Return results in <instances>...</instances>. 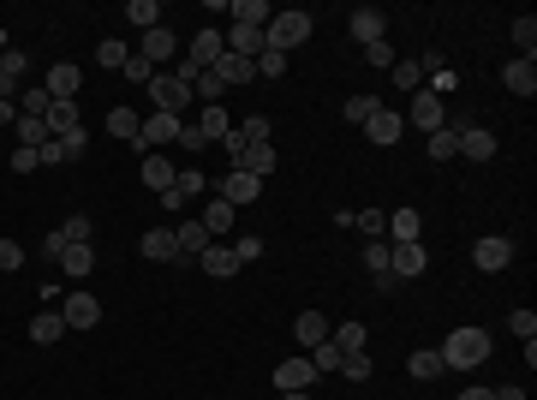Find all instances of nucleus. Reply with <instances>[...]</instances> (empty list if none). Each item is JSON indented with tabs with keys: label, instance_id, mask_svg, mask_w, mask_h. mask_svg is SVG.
I'll return each mask as SVG.
<instances>
[{
	"label": "nucleus",
	"instance_id": "9",
	"mask_svg": "<svg viewBox=\"0 0 537 400\" xmlns=\"http://www.w3.org/2000/svg\"><path fill=\"white\" fill-rule=\"evenodd\" d=\"M78 84H84V72L72 61H60V66H48V102H78Z\"/></svg>",
	"mask_w": 537,
	"mask_h": 400
},
{
	"label": "nucleus",
	"instance_id": "61",
	"mask_svg": "<svg viewBox=\"0 0 537 400\" xmlns=\"http://www.w3.org/2000/svg\"><path fill=\"white\" fill-rule=\"evenodd\" d=\"M496 400H525V388H490Z\"/></svg>",
	"mask_w": 537,
	"mask_h": 400
},
{
	"label": "nucleus",
	"instance_id": "13",
	"mask_svg": "<svg viewBox=\"0 0 537 400\" xmlns=\"http://www.w3.org/2000/svg\"><path fill=\"white\" fill-rule=\"evenodd\" d=\"M216 198H227L233 209H239V203H257L263 198V180H251V174H239V167H233V174L216 185Z\"/></svg>",
	"mask_w": 537,
	"mask_h": 400
},
{
	"label": "nucleus",
	"instance_id": "20",
	"mask_svg": "<svg viewBox=\"0 0 537 400\" xmlns=\"http://www.w3.org/2000/svg\"><path fill=\"white\" fill-rule=\"evenodd\" d=\"M143 257H150V263H179L174 227H150V233H143Z\"/></svg>",
	"mask_w": 537,
	"mask_h": 400
},
{
	"label": "nucleus",
	"instance_id": "45",
	"mask_svg": "<svg viewBox=\"0 0 537 400\" xmlns=\"http://www.w3.org/2000/svg\"><path fill=\"white\" fill-rule=\"evenodd\" d=\"M370 371H377V364H370V353H346V359H340V377H346V382H364Z\"/></svg>",
	"mask_w": 537,
	"mask_h": 400
},
{
	"label": "nucleus",
	"instance_id": "12",
	"mask_svg": "<svg viewBox=\"0 0 537 400\" xmlns=\"http://www.w3.org/2000/svg\"><path fill=\"white\" fill-rule=\"evenodd\" d=\"M174 54H179V37L167 30V24H156V30H143V48H138V61L161 66V61H174Z\"/></svg>",
	"mask_w": 537,
	"mask_h": 400
},
{
	"label": "nucleus",
	"instance_id": "42",
	"mask_svg": "<svg viewBox=\"0 0 537 400\" xmlns=\"http://www.w3.org/2000/svg\"><path fill=\"white\" fill-rule=\"evenodd\" d=\"M514 48H519V61H532V48H537V19H532V12L514 19Z\"/></svg>",
	"mask_w": 537,
	"mask_h": 400
},
{
	"label": "nucleus",
	"instance_id": "11",
	"mask_svg": "<svg viewBox=\"0 0 537 400\" xmlns=\"http://www.w3.org/2000/svg\"><path fill=\"white\" fill-rule=\"evenodd\" d=\"M60 317H66V329H96L102 305L90 299V293H66V299H60Z\"/></svg>",
	"mask_w": 537,
	"mask_h": 400
},
{
	"label": "nucleus",
	"instance_id": "39",
	"mask_svg": "<svg viewBox=\"0 0 537 400\" xmlns=\"http://www.w3.org/2000/svg\"><path fill=\"white\" fill-rule=\"evenodd\" d=\"M60 233H66V245H90V233H96V221H90V216L78 209V216H66V221H60Z\"/></svg>",
	"mask_w": 537,
	"mask_h": 400
},
{
	"label": "nucleus",
	"instance_id": "31",
	"mask_svg": "<svg viewBox=\"0 0 537 400\" xmlns=\"http://www.w3.org/2000/svg\"><path fill=\"white\" fill-rule=\"evenodd\" d=\"M198 263H203V269H209V275H216V281H227V275H233V269H239V257H233V245H221V240L209 245V251H203Z\"/></svg>",
	"mask_w": 537,
	"mask_h": 400
},
{
	"label": "nucleus",
	"instance_id": "38",
	"mask_svg": "<svg viewBox=\"0 0 537 400\" xmlns=\"http://www.w3.org/2000/svg\"><path fill=\"white\" fill-rule=\"evenodd\" d=\"M96 61L108 66V72H126V61H132V48H126V42H114V37H108V42H96Z\"/></svg>",
	"mask_w": 537,
	"mask_h": 400
},
{
	"label": "nucleus",
	"instance_id": "15",
	"mask_svg": "<svg viewBox=\"0 0 537 400\" xmlns=\"http://www.w3.org/2000/svg\"><path fill=\"white\" fill-rule=\"evenodd\" d=\"M233 216H239V209L227 198H209L198 221H203V233H209V240H227V233H233Z\"/></svg>",
	"mask_w": 537,
	"mask_h": 400
},
{
	"label": "nucleus",
	"instance_id": "27",
	"mask_svg": "<svg viewBox=\"0 0 537 400\" xmlns=\"http://www.w3.org/2000/svg\"><path fill=\"white\" fill-rule=\"evenodd\" d=\"M227 12H233V24H251V30H269V19H275L269 0H233Z\"/></svg>",
	"mask_w": 537,
	"mask_h": 400
},
{
	"label": "nucleus",
	"instance_id": "51",
	"mask_svg": "<svg viewBox=\"0 0 537 400\" xmlns=\"http://www.w3.org/2000/svg\"><path fill=\"white\" fill-rule=\"evenodd\" d=\"M60 150H66V161H78L84 150H90V132H84V126H78V132H66V138H60Z\"/></svg>",
	"mask_w": 537,
	"mask_h": 400
},
{
	"label": "nucleus",
	"instance_id": "59",
	"mask_svg": "<svg viewBox=\"0 0 537 400\" xmlns=\"http://www.w3.org/2000/svg\"><path fill=\"white\" fill-rule=\"evenodd\" d=\"M37 156L48 161V167H60V161H66V150H60V138H48V143H42V150H37Z\"/></svg>",
	"mask_w": 537,
	"mask_h": 400
},
{
	"label": "nucleus",
	"instance_id": "6",
	"mask_svg": "<svg viewBox=\"0 0 537 400\" xmlns=\"http://www.w3.org/2000/svg\"><path fill=\"white\" fill-rule=\"evenodd\" d=\"M317 382V364H311V353H287V359L275 364V388L281 395H305Z\"/></svg>",
	"mask_w": 537,
	"mask_h": 400
},
{
	"label": "nucleus",
	"instance_id": "4",
	"mask_svg": "<svg viewBox=\"0 0 537 400\" xmlns=\"http://www.w3.org/2000/svg\"><path fill=\"white\" fill-rule=\"evenodd\" d=\"M150 102H156V114H185L191 108V84L174 78V72H156L150 78Z\"/></svg>",
	"mask_w": 537,
	"mask_h": 400
},
{
	"label": "nucleus",
	"instance_id": "3",
	"mask_svg": "<svg viewBox=\"0 0 537 400\" xmlns=\"http://www.w3.org/2000/svg\"><path fill=\"white\" fill-rule=\"evenodd\" d=\"M400 120H406V126H418V132L430 138V132H442V126L454 120V114L442 108V96H430V90H412V108H406Z\"/></svg>",
	"mask_w": 537,
	"mask_h": 400
},
{
	"label": "nucleus",
	"instance_id": "56",
	"mask_svg": "<svg viewBox=\"0 0 537 400\" xmlns=\"http://www.w3.org/2000/svg\"><path fill=\"white\" fill-rule=\"evenodd\" d=\"M126 78H132V84H150V78H156V66H150V61H138V54H132V61H126Z\"/></svg>",
	"mask_w": 537,
	"mask_h": 400
},
{
	"label": "nucleus",
	"instance_id": "37",
	"mask_svg": "<svg viewBox=\"0 0 537 400\" xmlns=\"http://www.w3.org/2000/svg\"><path fill=\"white\" fill-rule=\"evenodd\" d=\"M126 19L138 24V30H156L161 24V0H126Z\"/></svg>",
	"mask_w": 537,
	"mask_h": 400
},
{
	"label": "nucleus",
	"instance_id": "49",
	"mask_svg": "<svg viewBox=\"0 0 537 400\" xmlns=\"http://www.w3.org/2000/svg\"><path fill=\"white\" fill-rule=\"evenodd\" d=\"M364 66L388 72V66H395V48H388V42H370V48H364Z\"/></svg>",
	"mask_w": 537,
	"mask_h": 400
},
{
	"label": "nucleus",
	"instance_id": "55",
	"mask_svg": "<svg viewBox=\"0 0 537 400\" xmlns=\"http://www.w3.org/2000/svg\"><path fill=\"white\" fill-rule=\"evenodd\" d=\"M233 257H239V263L263 257V240H257V233H245V240H233Z\"/></svg>",
	"mask_w": 537,
	"mask_h": 400
},
{
	"label": "nucleus",
	"instance_id": "43",
	"mask_svg": "<svg viewBox=\"0 0 537 400\" xmlns=\"http://www.w3.org/2000/svg\"><path fill=\"white\" fill-rule=\"evenodd\" d=\"M174 192H179V198H185V203H191V198H203V192H209V180H203L198 167H179V180H174Z\"/></svg>",
	"mask_w": 537,
	"mask_h": 400
},
{
	"label": "nucleus",
	"instance_id": "21",
	"mask_svg": "<svg viewBox=\"0 0 537 400\" xmlns=\"http://www.w3.org/2000/svg\"><path fill=\"white\" fill-rule=\"evenodd\" d=\"M501 84H508L514 96H537V61H508L501 66Z\"/></svg>",
	"mask_w": 537,
	"mask_h": 400
},
{
	"label": "nucleus",
	"instance_id": "18",
	"mask_svg": "<svg viewBox=\"0 0 537 400\" xmlns=\"http://www.w3.org/2000/svg\"><path fill=\"white\" fill-rule=\"evenodd\" d=\"M460 156H466V161H490V156H496V132H484V126H460Z\"/></svg>",
	"mask_w": 537,
	"mask_h": 400
},
{
	"label": "nucleus",
	"instance_id": "54",
	"mask_svg": "<svg viewBox=\"0 0 537 400\" xmlns=\"http://www.w3.org/2000/svg\"><path fill=\"white\" fill-rule=\"evenodd\" d=\"M508 329H514L519 340H537V317H532V311H514V317H508Z\"/></svg>",
	"mask_w": 537,
	"mask_h": 400
},
{
	"label": "nucleus",
	"instance_id": "24",
	"mask_svg": "<svg viewBox=\"0 0 537 400\" xmlns=\"http://www.w3.org/2000/svg\"><path fill=\"white\" fill-rule=\"evenodd\" d=\"M263 48H269V42H263V30H251V24H233V30H227V54H245V61H257Z\"/></svg>",
	"mask_w": 537,
	"mask_h": 400
},
{
	"label": "nucleus",
	"instance_id": "58",
	"mask_svg": "<svg viewBox=\"0 0 537 400\" xmlns=\"http://www.w3.org/2000/svg\"><path fill=\"white\" fill-rule=\"evenodd\" d=\"M179 150H191V156H198V150H209V143H203L198 126H179Z\"/></svg>",
	"mask_w": 537,
	"mask_h": 400
},
{
	"label": "nucleus",
	"instance_id": "17",
	"mask_svg": "<svg viewBox=\"0 0 537 400\" xmlns=\"http://www.w3.org/2000/svg\"><path fill=\"white\" fill-rule=\"evenodd\" d=\"M281 167V156H275V143H251L245 156H239V174H251V180H269Z\"/></svg>",
	"mask_w": 537,
	"mask_h": 400
},
{
	"label": "nucleus",
	"instance_id": "41",
	"mask_svg": "<svg viewBox=\"0 0 537 400\" xmlns=\"http://www.w3.org/2000/svg\"><path fill=\"white\" fill-rule=\"evenodd\" d=\"M191 96H198V102H203V108H216V102H221V96H227V84H221V78H216V72H198V84H191Z\"/></svg>",
	"mask_w": 537,
	"mask_h": 400
},
{
	"label": "nucleus",
	"instance_id": "32",
	"mask_svg": "<svg viewBox=\"0 0 537 400\" xmlns=\"http://www.w3.org/2000/svg\"><path fill=\"white\" fill-rule=\"evenodd\" d=\"M329 347H335L340 359H346V353H364V322H340V329H329Z\"/></svg>",
	"mask_w": 537,
	"mask_h": 400
},
{
	"label": "nucleus",
	"instance_id": "25",
	"mask_svg": "<svg viewBox=\"0 0 537 400\" xmlns=\"http://www.w3.org/2000/svg\"><path fill=\"white\" fill-rule=\"evenodd\" d=\"M198 132H203V143H221L227 132H233V114L216 102V108H203V114H198Z\"/></svg>",
	"mask_w": 537,
	"mask_h": 400
},
{
	"label": "nucleus",
	"instance_id": "2",
	"mask_svg": "<svg viewBox=\"0 0 537 400\" xmlns=\"http://www.w3.org/2000/svg\"><path fill=\"white\" fill-rule=\"evenodd\" d=\"M311 30H317V19H311V12H275V19H269V30H263V42H269L275 54H287V48H298V42H311Z\"/></svg>",
	"mask_w": 537,
	"mask_h": 400
},
{
	"label": "nucleus",
	"instance_id": "46",
	"mask_svg": "<svg viewBox=\"0 0 537 400\" xmlns=\"http://www.w3.org/2000/svg\"><path fill=\"white\" fill-rule=\"evenodd\" d=\"M364 269H370V275H395V269H388V245H382V240H370V245H364Z\"/></svg>",
	"mask_w": 537,
	"mask_h": 400
},
{
	"label": "nucleus",
	"instance_id": "7",
	"mask_svg": "<svg viewBox=\"0 0 537 400\" xmlns=\"http://www.w3.org/2000/svg\"><path fill=\"white\" fill-rule=\"evenodd\" d=\"M364 138L377 143V150H395V143L406 138V120H400L395 108H377V114H370V120H364Z\"/></svg>",
	"mask_w": 537,
	"mask_h": 400
},
{
	"label": "nucleus",
	"instance_id": "30",
	"mask_svg": "<svg viewBox=\"0 0 537 400\" xmlns=\"http://www.w3.org/2000/svg\"><path fill=\"white\" fill-rule=\"evenodd\" d=\"M388 233H395V245L418 240V233H424V216H418V209H388Z\"/></svg>",
	"mask_w": 537,
	"mask_h": 400
},
{
	"label": "nucleus",
	"instance_id": "53",
	"mask_svg": "<svg viewBox=\"0 0 537 400\" xmlns=\"http://www.w3.org/2000/svg\"><path fill=\"white\" fill-rule=\"evenodd\" d=\"M311 364H317V377H322V371H340V353L322 340V347H311Z\"/></svg>",
	"mask_w": 537,
	"mask_h": 400
},
{
	"label": "nucleus",
	"instance_id": "22",
	"mask_svg": "<svg viewBox=\"0 0 537 400\" xmlns=\"http://www.w3.org/2000/svg\"><path fill=\"white\" fill-rule=\"evenodd\" d=\"M174 180H179V167L161 156V150H150V156H143V185H150V192H167Z\"/></svg>",
	"mask_w": 537,
	"mask_h": 400
},
{
	"label": "nucleus",
	"instance_id": "26",
	"mask_svg": "<svg viewBox=\"0 0 537 400\" xmlns=\"http://www.w3.org/2000/svg\"><path fill=\"white\" fill-rule=\"evenodd\" d=\"M60 269H66L72 281H84L90 269H96V245H66V251H60Z\"/></svg>",
	"mask_w": 537,
	"mask_h": 400
},
{
	"label": "nucleus",
	"instance_id": "57",
	"mask_svg": "<svg viewBox=\"0 0 537 400\" xmlns=\"http://www.w3.org/2000/svg\"><path fill=\"white\" fill-rule=\"evenodd\" d=\"M6 167H12V174H30V167H42V156H37V150H12Z\"/></svg>",
	"mask_w": 537,
	"mask_h": 400
},
{
	"label": "nucleus",
	"instance_id": "29",
	"mask_svg": "<svg viewBox=\"0 0 537 400\" xmlns=\"http://www.w3.org/2000/svg\"><path fill=\"white\" fill-rule=\"evenodd\" d=\"M42 120H48V132H54V138L78 132V102H48V114H42Z\"/></svg>",
	"mask_w": 537,
	"mask_h": 400
},
{
	"label": "nucleus",
	"instance_id": "62",
	"mask_svg": "<svg viewBox=\"0 0 537 400\" xmlns=\"http://www.w3.org/2000/svg\"><path fill=\"white\" fill-rule=\"evenodd\" d=\"M460 400H496V395H490V388H466Z\"/></svg>",
	"mask_w": 537,
	"mask_h": 400
},
{
	"label": "nucleus",
	"instance_id": "16",
	"mask_svg": "<svg viewBox=\"0 0 537 400\" xmlns=\"http://www.w3.org/2000/svg\"><path fill=\"white\" fill-rule=\"evenodd\" d=\"M382 30H388V19H382V6H358V12H353V42H358V48H370V42H382Z\"/></svg>",
	"mask_w": 537,
	"mask_h": 400
},
{
	"label": "nucleus",
	"instance_id": "63",
	"mask_svg": "<svg viewBox=\"0 0 537 400\" xmlns=\"http://www.w3.org/2000/svg\"><path fill=\"white\" fill-rule=\"evenodd\" d=\"M281 400H311V388H305V395H281Z\"/></svg>",
	"mask_w": 537,
	"mask_h": 400
},
{
	"label": "nucleus",
	"instance_id": "35",
	"mask_svg": "<svg viewBox=\"0 0 537 400\" xmlns=\"http://www.w3.org/2000/svg\"><path fill=\"white\" fill-rule=\"evenodd\" d=\"M460 156V126L448 120L442 132H430V161H454Z\"/></svg>",
	"mask_w": 537,
	"mask_h": 400
},
{
	"label": "nucleus",
	"instance_id": "1",
	"mask_svg": "<svg viewBox=\"0 0 537 400\" xmlns=\"http://www.w3.org/2000/svg\"><path fill=\"white\" fill-rule=\"evenodd\" d=\"M484 359H490V329H454L442 340V364L448 371H477Z\"/></svg>",
	"mask_w": 537,
	"mask_h": 400
},
{
	"label": "nucleus",
	"instance_id": "10",
	"mask_svg": "<svg viewBox=\"0 0 537 400\" xmlns=\"http://www.w3.org/2000/svg\"><path fill=\"white\" fill-rule=\"evenodd\" d=\"M472 263L484 269V275H496V269H508V263H514V245L501 240V233H490V240L472 245Z\"/></svg>",
	"mask_w": 537,
	"mask_h": 400
},
{
	"label": "nucleus",
	"instance_id": "5",
	"mask_svg": "<svg viewBox=\"0 0 537 400\" xmlns=\"http://www.w3.org/2000/svg\"><path fill=\"white\" fill-rule=\"evenodd\" d=\"M179 114H143L138 126V156H150V150H167V143H179Z\"/></svg>",
	"mask_w": 537,
	"mask_h": 400
},
{
	"label": "nucleus",
	"instance_id": "28",
	"mask_svg": "<svg viewBox=\"0 0 537 400\" xmlns=\"http://www.w3.org/2000/svg\"><path fill=\"white\" fill-rule=\"evenodd\" d=\"M406 371H412L418 382H436L442 371H448V364H442V347H424V353H412V359H406Z\"/></svg>",
	"mask_w": 537,
	"mask_h": 400
},
{
	"label": "nucleus",
	"instance_id": "23",
	"mask_svg": "<svg viewBox=\"0 0 537 400\" xmlns=\"http://www.w3.org/2000/svg\"><path fill=\"white\" fill-rule=\"evenodd\" d=\"M293 335H298V347L311 353V347H322V340H329V317H322V311H298Z\"/></svg>",
	"mask_w": 537,
	"mask_h": 400
},
{
	"label": "nucleus",
	"instance_id": "44",
	"mask_svg": "<svg viewBox=\"0 0 537 400\" xmlns=\"http://www.w3.org/2000/svg\"><path fill=\"white\" fill-rule=\"evenodd\" d=\"M353 227L370 233V240H382V233H388V216H382V209H353Z\"/></svg>",
	"mask_w": 537,
	"mask_h": 400
},
{
	"label": "nucleus",
	"instance_id": "34",
	"mask_svg": "<svg viewBox=\"0 0 537 400\" xmlns=\"http://www.w3.org/2000/svg\"><path fill=\"white\" fill-rule=\"evenodd\" d=\"M60 335H66V317H60V311H42V317L30 322V340H37V347H54Z\"/></svg>",
	"mask_w": 537,
	"mask_h": 400
},
{
	"label": "nucleus",
	"instance_id": "19",
	"mask_svg": "<svg viewBox=\"0 0 537 400\" xmlns=\"http://www.w3.org/2000/svg\"><path fill=\"white\" fill-rule=\"evenodd\" d=\"M209 72H216V78L227 84V90H233V84H251V78H257V61H245V54H221V61L209 66Z\"/></svg>",
	"mask_w": 537,
	"mask_h": 400
},
{
	"label": "nucleus",
	"instance_id": "36",
	"mask_svg": "<svg viewBox=\"0 0 537 400\" xmlns=\"http://www.w3.org/2000/svg\"><path fill=\"white\" fill-rule=\"evenodd\" d=\"M138 114L132 108H108V138H126V143H138Z\"/></svg>",
	"mask_w": 537,
	"mask_h": 400
},
{
	"label": "nucleus",
	"instance_id": "48",
	"mask_svg": "<svg viewBox=\"0 0 537 400\" xmlns=\"http://www.w3.org/2000/svg\"><path fill=\"white\" fill-rule=\"evenodd\" d=\"M377 108H382V96H353V102H346V120H353V126H364L370 114H377Z\"/></svg>",
	"mask_w": 537,
	"mask_h": 400
},
{
	"label": "nucleus",
	"instance_id": "60",
	"mask_svg": "<svg viewBox=\"0 0 537 400\" xmlns=\"http://www.w3.org/2000/svg\"><path fill=\"white\" fill-rule=\"evenodd\" d=\"M42 251H48V257H60V251H66V233H60V227H48V240H42Z\"/></svg>",
	"mask_w": 537,
	"mask_h": 400
},
{
	"label": "nucleus",
	"instance_id": "47",
	"mask_svg": "<svg viewBox=\"0 0 537 400\" xmlns=\"http://www.w3.org/2000/svg\"><path fill=\"white\" fill-rule=\"evenodd\" d=\"M257 78H287V54L263 48V54H257Z\"/></svg>",
	"mask_w": 537,
	"mask_h": 400
},
{
	"label": "nucleus",
	"instance_id": "33",
	"mask_svg": "<svg viewBox=\"0 0 537 400\" xmlns=\"http://www.w3.org/2000/svg\"><path fill=\"white\" fill-rule=\"evenodd\" d=\"M388 78H395V90L412 96V90H424V61H395L388 66Z\"/></svg>",
	"mask_w": 537,
	"mask_h": 400
},
{
	"label": "nucleus",
	"instance_id": "40",
	"mask_svg": "<svg viewBox=\"0 0 537 400\" xmlns=\"http://www.w3.org/2000/svg\"><path fill=\"white\" fill-rule=\"evenodd\" d=\"M233 132L245 138V150H251V143H269V114H245V120H239Z\"/></svg>",
	"mask_w": 537,
	"mask_h": 400
},
{
	"label": "nucleus",
	"instance_id": "14",
	"mask_svg": "<svg viewBox=\"0 0 537 400\" xmlns=\"http://www.w3.org/2000/svg\"><path fill=\"white\" fill-rule=\"evenodd\" d=\"M174 240H179V263L203 257V251L216 245V240H209V233H203V221H198V216H191V221H179V227H174Z\"/></svg>",
	"mask_w": 537,
	"mask_h": 400
},
{
	"label": "nucleus",
	"instance_id": "52",
	"mask_svg": "<svg viewBox=\"0 0 537 400\" xmlns=\"http://www.w3.org/2000/svg\"><path fill=\"white\" fill-rule=\"evenodd\" d=\"M19 108L42 120V114H48V90H19Z\"/></svg>",
	"mask_w": 537,
	"mask_h": 400
},
{
	"label": "nucleus",
	"instance_id": "8",
	"mask_svg": "<svg viewBox=\"0 0 537 400\" xmlns=\"http://www.w3.org/2000/svg\"><path fill=\"white\" fill-rule=\"evenodd\" d=\"M424 263H430V251L418 240H406V245H388V269H395V281H412V275H424Z\"/></svg>",
	"mask_w": 537,
	"mask_h": 400
},
{
	"label": "nucleus",
	"instance_id": "50",
	"mask_svg": "<svg viewBox=\"0 0 537 400\" xmlns=\"http://www.w3.org/2000/svg\"><path fill=\"white\" fill-rule=\"evenodd\" d=\"M0 269L12 275V269H24V245L19 240H0Z\"/></svg>",
	"mask_w": 537,
	"mask_h": 400
}]
</instances>
